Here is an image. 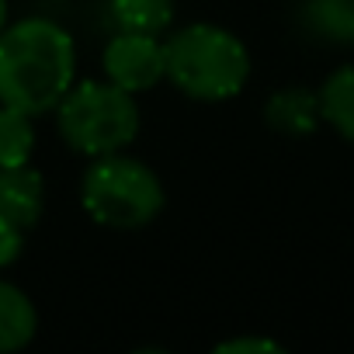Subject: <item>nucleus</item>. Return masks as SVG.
Returning a JSON list of instances; mask_svg holds the SVG:
<instances>
[{
	"mask_svg": "<svg viewBox=\"0 0 354 354\" xmlns=\"http://www.w3.org/2000/svg\"><path fill=\"white\" fill-rule=\"evenodd\" d=\"M77 80V46L63 25L32 15L0 32V104L46 115Z\"/></svg>",
	"mask_w": 354,
	"mask_h": 354,
	"instance_id": "f257e3e1",
	"label": "nucleus"
},
{
	"mask_svg": "<svg viewBox=\"0 0 354 354\" xmlns=\"http://www.w3.org/2000/svg\"><path fill=\"white\" fill-rule=\"evenodd\" d=\"M167 77L192 101H230L250 80L247 46L212 21L185 25L163 39Z\"/></svg>",
	"mask_w": 354,
	"mask_h": 354,
	"instance_id": "f03ea898",
	"label": "nucleus"
},
{
	"mask_svg": "<svg viewBox=\"0 0 354 354\" xmlns=\"http://www.w3.org/2000/svg\"><path fill=\"white\" fill-rule=\"evenodd\" d=\"M80 205L84 212L108 230H142L149 226L163 205V181L156 170L125 149L91 156L80 177Z\"/></svg>",
	"mask_w": 354,
	"mask_h": 354,
	"instance_id": "7ed1b4c3",
	"label": "nucleus"
},
{
	"mask_svg": "<svg viewBox=\"0 0 354 354\" xmlns=\"http://www.w3.org/2000/svg\"><path fill=\"white\" fill-rule=\"evenodd\" d=\"M53 111L59 139L87 160L129 149L142 125L136 94L111 80H73Z\"/></svg>",
	"mask_w": 354,
	"mask_h": 354,
	"instance_id": "20e7f679",
	"label": "nucleus"
},
{
	"mask_svg": "<svg viewBox=\"0 0 354 354\" xmlns=\"http://www.w3.org/2000/svg\"><path fill=\"white\" fill-rule=\"evenodd\" d=\"M101 70H104V80H111L115 87L129 94L153 91L167 77L163 39L139 35V32H118L101 53Z\"/></svg>",
	"mask_w": 354,
	"mask_h": 354,
	"instance_id": "39448f33",
	"label": "nucleus"
},
{
	"mask_svg": "<svg viewBox=\"0 0 354 354\" xmlns=\"http://www.w3.org/2000/svg\"><path fill=\"white\" fill-rule=\"evenodd\" d=\"M46 209V181L32 163L0 167V216L18 223L25 233L42 219Z\"/></svg>",
	"mask_w": 354,
	"mask_h": 354,
	"instance_id": "423d86ee",
	"label": "nucleus"
},
{
	"mask_svg": "<svg viewBox=\"0 0 354 354\" xmlns=\"http://www.w3.org/2000/svg\"><path fill=\"white\" fill-rule=\"evenodd\" d=\"M264 122H268L271 132L288 136V139L313 136L316 125L323 122L316 91H306V87H281V91H274L268 97V104H264Z\"/></svg>",
	"mask_w": 354,
	"mask_h": 354,
	"instance_id": "0eeeda50",
	"label": "nucleus"
},
{
	"mask_svg": "<svg viewBox=\"0 0 354 354\" xmlns=\"http://www.w3.org/2000/svg\"><path fill=\"white\" fill-rule=\"evenodd\" d=\"M39 333V309L25 288L0 278V354L21 351Z\"/></svg>",
	"mask_w": 354,
	"mask_h": 354,
	"instance_id": "6e6552de",
	"label": "nucleus"
},
{
	"mask_svg": "<svg viewBox=\"0 0 354 354\" xmlns=\"http://www.w3.org/2000/svg\"><path fill=\"white\" fill-rule=\"evenodd\" d=\"M299 25L333 46H354V0H302Z\"/></svg>",
	"mask_w": 354,
	"mask_h": 354,
	"instance_id": "1a4fd4ad",
	"label": "nucleus"
},
{
	"mask_svg": "<svg viewBox=\"0 0 354 354\" xmlns=\"http://www.w3.org/2000/svg\"><path fill=\"white\" fill-rule=\"evenodd\" d=\"M319 97V115L326 125H333V132L347 142H354V66H340L333 70L323 87L316 91Z\"/></svg>",
	"mask_w": 354,
	"mask_h": 354,
	"instance_id": "9d476101",
	"label": "nucleus"
},
{
	"mask_svg": "<svg viewBox=\"0 0 354 354\" xmlns=\"http://www.w3.org/2000/svg\"><path fill=\"white\" fill-rule=\"evenodd\" d=\"M108 11L118 32L163 35L174 25V0H108Z\"/></svg>",
	"mask_w": 354,
	"mask_h": 354,
	"instance_id": "9b49d317",
	"label": "nucleus"
},
{
	"mask_svg": "<svg viewBox=\"0 0 354 354\" xmlns=\"http://www.w3.org/2000/svg\"><path fill=\"white\" fill-rule=\"evenodd\" d=\"M35 153L32 115L0 104V167H21Z\"/></svg>",
	"mask_w": 354,
	"mask_h": 354,
	"instance_id": "f8f14e48",
	"label": "nucleus"
},
{
	"mask_svg": "<svg viewBox=\"0 0 354 354\" xmlns=\"http://www.w3.org/2000/svg\"><path fill=\"white\" fill-rule=\"evenodd\" d=\"M278 351L285 347L268 337H230L216 344V354H278Z\"/></svg>",
	"mask_w": 354,
	"mask_h": 354,
	"instance_id": "ddd939ff",
	"label": "nucleus"
},
{
	"mask_svg": "<svg viewBox=\"0 0 354 354\" xmlns=\"http://www.w3.org/2000/svg\"><path fill=\"white\" fill-rule=\"evenodd\" d=\"M25 250V230L0 216V268H11Z\"/></svg>",
	"mask_w": 354,
	"mask_h": 354,
	"instance_id": "4468645a",
	"label": "nucleus"
},
{
	"mask_svg": "<svg viewBox=\"0 0 354 354\" xmlns=\"http://www.w3.org/2000/svg\"><path fill=\"white\" fill-rule=\"evenodd\" d=\"M8 21H11V8H8V0H0V32L8 28Z\"/></svg>",
	"mask_w": 354,
	"mask_h": 354,
	"instance_id": "2eb2a0df",
	"label": "nucleus"
}]
</instances>
